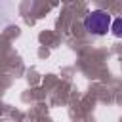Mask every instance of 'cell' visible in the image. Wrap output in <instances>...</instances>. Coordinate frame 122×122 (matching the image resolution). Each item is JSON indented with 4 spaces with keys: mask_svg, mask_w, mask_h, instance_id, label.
Masks as SVG:
<instances>
[{
    "mask_svg": "<svg viewBox=\"0 0 122 122\" xmlns=\"http://www.w3.org/2000/svg\"><path fill=\"white\" fill-rule=\"evenodd\" d=\"M111 23L112 17L105 10H93L84 17V29L90 34H97V36L107 34V30H111Z\"/></svg>",
    "mask_w": 122,
    "mask_h": 122,
    "instance_id": "cell-1",
    "label": "cell"
},
{
    "mask_svg": "<svg viewBox=\"0 0 122 122\" xmlns=\"http://www.w3.org/2000/svg\"><path fill=\"white\" fill-rule=\"evenodd\" d=\"M111 30H112V34L114 36H122V17H118V19H114L112 23H111Z\"/></svg>",
    "mask_w": 122,
    "mask_h": 122,
    "instance_id": "cell-2",
    "label": "cell"
}]
</instances>
